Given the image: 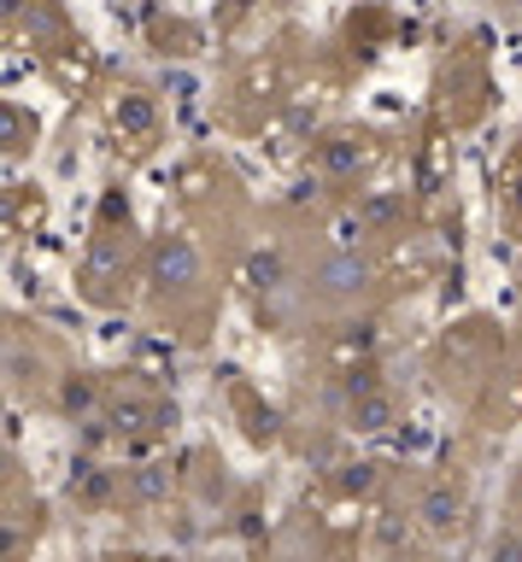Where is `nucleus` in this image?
Instances as JSON below:
<instances>
[{"label": "nucleus", "mask_w": 522, "mask_h": 562, "mask_svg": "<svg viewBox=\"0 0 522 562\" xmlns=\"http://www.w3.org/2000/svg\"><path fill=\"white\" fill-rule=\"evenodd\" d=\"M417 521L429 527V533H458V521H464V492L458 486H429L423 492V504H417Z\"/></svg>", "instance_id": "f257e3e1"}, {"label": "nucleus", "mask_w": 522, "mask_h": 562, "mask_svg": "<svg viewBox=\"0 0 522 562\" xmlns=\"http://www.w3.org/2000/svg\"><path fill=\"white\" fill-rule=\"evenodd\" d=\"M195 252H188V240H165L159 252H153V281H159V288H188V281H195Z\"/></svg>", "instance_id": "f03ea898"}, {"label": "nucleus", "mask_w": 522, "mask_h": 562, "mask_svg": "<svg viewBox=\"0 0 522 562\" xmlns=\"http://www.w3.org/2000/svg\"><path fill=\"white\" fill-rule=\"evenodd\" d=\"M346 398H353V428H364V434L393 428V398L381 393L376 381H370V386H358V393H346Z\"/></svg>", "instance_id": "7ed1b4c3"}, {"label": "nucleus", "mask_w": 522, "mask_h": 562, "mask_svg": "<svg viewBox=\"0 0 522 562\" xmlns=\"http://www.w3.org/2000/svg\"><path fill=\"white\" fill-rule=\"evenodd\" d=\"M318 281H323V293H335V299H353L364 281H370V270H364L358 258H335V263H323L318 270Z\"/></svg>", "instance_id": "20e7f679"}, {"label": "nucleus", "mask_w": 522, "mask_h": 562, "mask_svg": "<svg viewBox=\"0 0 522 562\" xmlns=\"http://www.w3.org/2000/svg\"><path fill=\"white\" fill-rule=\"evenodd\" d=\"M487 562H522V527H504V533H493V551H487Z\"/></svg>", "instance_id": "39448f33"}, {"label": "nucleus", "mask_w": 522, "mask_h": 562, "mask_svg": "<svg viewBox=\"0 0 522 562\" xmlns=\"http://www.w3.org/2000/svg\"><path fill=\"white\" fill-rule=\"evenodd\" d=\"M135 492H142V498H159V492H165V469L147 463L142 474H135Z\"/></svg>", "instance_id": "423d86ee"}, {"label": "nucleus", "mask_w": 522, "mask_h": 562, "mask_svg": "<svg viewBox=\"0 0 522 562\" xmlns=\"http://www.w3.org/2000/svg\"><path fill=\"white\" fill-rule=\"evenodd\" d=\"M517 498H522V486H517Z\"/></svg>", "instance_id": "0eeeda50"}]
</instances>
